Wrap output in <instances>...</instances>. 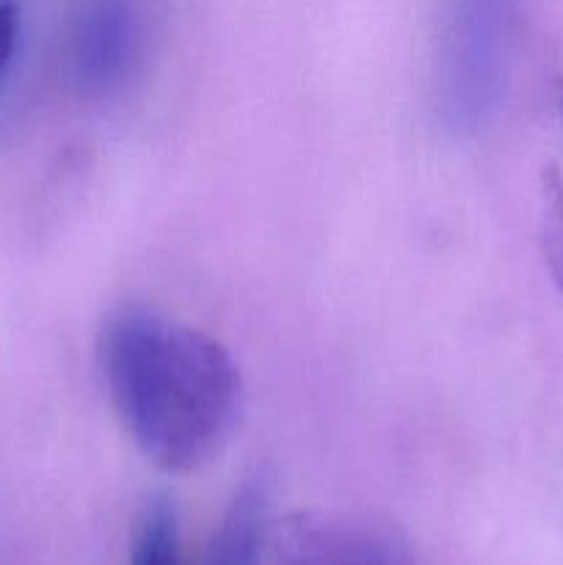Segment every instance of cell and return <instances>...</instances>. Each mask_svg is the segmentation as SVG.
Returning <instances> with one entry per match:
<instances>
[{"label":"cell","instance_id":"cell-2","mask_svg":"<svg viewBox=\"0 0 563 565\" xmlns=\"http://www.w3.org/2000/svg\"><path fill=\"white\" fill-rule=\"evenodd\" d=\"M254 565H419L401 535L370 519L298 511L268 519Z\"/></svg>","mask_w":563,"mask_h":565},{"label":"cell","instance_id":"cell-1","mask_svg":"<svg viewBox=\"0 0 563 565\" xmlns=\"http://www.w3.org/2000/svg\"><path fill=\"white\" fill-rule=\"evenodd\" d=\"M99 367L121 428L163 472H199L235 434L241 367L193 326L152 309H119L99 334Z\"/></svg>","mask_w":563,"mask_h":565},{"label":"cell","instance_id":"cell-3","mask_svg":"<svg viewBox=\"0 0 563 565\" xmlns=\"http://www.w3.org/2000/svg\"><path fill=\"white\" fill-rule=\"evenodd\" d=\"M75 44L77 81L86 92L103 97L125 86L138 55V20L130 0H94Z\"/></svg>","mask_w":563,"mask_h":565},{"label":"cell","instance_id":"cell-7","mask_svg":"<svg viewBox=\"0 0 563 565\" xmlns=\"http://www.w3.org/2000/svg\"><path fill=\"white\" fill-rule=\"evenodd\" d=\"M20 33V6L17 0H0V75L9 66Z\"/></svg>","mask_w":563,"mask_h":565},{"label":"cell","instance_id":"cell-8","mask_svg":"<svg viewBox=\"0 0 563 565\" xmlns=\"http://www.w3.org/2000/svg\"><path fill=\"white\" fill-rule=\"evenodd\" d=\"M561 114H563V86H561Z\"/></svg>","mask_w":563,"mask_h":565},{"label":"cell","instance_id":"cell-5","mask_svg":"<svg viewBox=\"0 0 563 565\" xmlns=\"http://www.w3.org/2000/svg\"><path fill=\"white\" fill-rule=\"evenodd\" d=\"M130 565H182L180 524L169 500H152L138 519Z\"/></svg>","mask_w":563,"mask_h":565},{"label":"cell","instance_id":"cell-4","mask_svg":"<svg viewBox=\"0 0 563 565\" xmlns=\"http://www.w3.org/2000/svg\"><path fill=\"white\" fill-rule=\"evenodd\" d=\"M268 519V480L254 475L235 491L196 565H254Z\"/></svg>","mask_w":563,"mask_h":565},{"label":"cell","instance_id":"cell-6","mask_svg":"<svg viewBox=\"0 0 563 565\" xmlns=\"http://www.w3.org/2000/svg\"><path fill=\"white\" fill-rule=\"evenodd\" d=\"M539 243L546 270L563 292V174L555 166H546L539 180Z\"/></svg>","mask_w":563,"mask_h":565}]
</instances>
